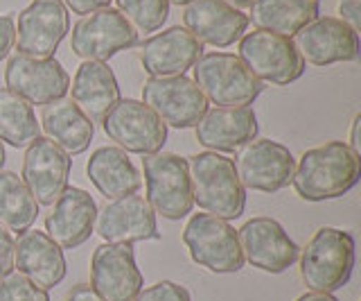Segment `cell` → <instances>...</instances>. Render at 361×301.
<instances>
[{
	"instance_id": "1",
	"label": "cell",
	"mask_w": 361,
	"mask_h": 301,
	"mask_svg": "<svg viewBox=\"0 0 361 301\" xmlns=\"http://www.w3.org/2000/svg\"><path fill=\"white\" fill-rule=\"evenodd\" d=\"M361 159L343 141H327L325 145L302 152L291 184L300 199L325 202L348 195L359 184Z\"/></svg>"
},
{
	"instance_id": "2",
	"label": "cell",
	"mask_w": 361,
	"mask_h": 301,
	"mask_svg": "<svg viewBox=\"0 0 361 301\" xmlns=\"http://www.w3.org/2000/svg\"><path fill=\"white\" fill-rule=\"evenodd\" d=\"M192 199L206 213L221 220H237L246 206V188L235 172L233 159L219 152H199L188 159Z\"/></svg>"
},
{
	"instance_id": "3",
	"label": "cell",
	"mask_w": 361,
	"mask_h": 301,
	"mask_svg": "<svg viewBox=\"0 0 361 301\" xmlns=\"http://www.w3.org/2000/svg\"><path fill=\"white\" fill-rule=\"evenodd\" d=\"M355 270V238L336 227H321L300 252V278L312 293L332 295Z\"/></svg>"
},
{
	"instance_id": "4",
	"label": "cell",
	"mask_w": 361,
	"mask_h": 301,
	"mask_svg": "<svg viewBox=\"0 0 361 301\" xmlns=\"http://www.w3.org/2000/svg\"><path fill=\"white\" fill-rule=\"evenodd\" d=\"M192 71V82L199 86L208 102L217 107H248L264 88L244 61L231 52L201 54Z\"/></svg>"
},
{
	"instance_id": "5",
	"label": "cell",
	"mask_w": 361,
	"mask_h": 301,
	"mask_svg": "<svg viewBox=\"0 0 361 301\" xmlns=\"http://www.w3.org/2000/svg\"><path fill=\"white\" fill-rule=\"evenodd\" d=\"M142 172L147 204L154 213L163 216L165 220H180L190 213L195 199H192L188 159L172 152L145 154Z\"/></svg>"
},
{
	"instance_id": "6",
	"label": "cell",
	"mask_w": 361,
	"mask_h": 301,
	"mask_svg": "<svg viewBox=\"0 0 361 301\" xmlns=\"http://www.w3.org/2000/svg\"><path fill=\"white\" fill-rule=\"evenodd\" d=\"M183 244L192 261L214 274H235L244 267L237 231L228 220L195 213L183 229Z\"/></svg>"
},
{
	"instance_id": "7",
	"label": "cell",
	"mask_w": 361,
	"mask_h": 301,
	"mask_svg": "<svg viewBox=\"0 0 361 301\" xmlns=\"http://www.w3.org/2000/svg\"><path fill=\"white\" fill-rule=\"evenodd\" d=\"M237 57L259 82L274 86H287L300 80L305 73V61L298 48L293 46V41L267 30L246 32L240 39Z\"/></svg>"
},
{
	"instance_id": "8",
	"label": "cell",
	"mask_w": 361,
	"mask_h": 301,
	"mask_svg": "<svg viewBox=\"0 0 361 301\" xmlns=\"http://www.w3.org/2000/svg\"><path fill=\"white\" fill-rule=\"evenodd\" d=\"M235 172L248 191L278 193L291 184L296 159L282 143L269 138H253L235 154Z\"/></svg>"
},
{
	"instance_id": "9",
	"label": "cell",
	"mask_w": 361,
	"mask_h": 301,
	"mask_svg": "<svg viewBox=\"0 0 361 301\" xmlns=\"http://www.w3.org/2000/svg\"><path fill=\"white\" fill-rule=\"evenodd\" d=\"M104 134L120 145V150L133 154L161 152L167 141V125L140 100H118L102 118Z\"/></svg>"
},
{
	"instance_id": "10",
	"label": "cell",
	"mask_w": 361,
	"mask_h": 301,
	"mask_svg": "<svg viewBox=\"0 0 361 301\" xmlns=\"http://www.w3.org/2000/svg\"><path fill=\"white\" fill-rule=\"evenodd\" d=\"M135 43H138V32L113 7L82 16L75 23L71 37L73 52L84 61H106Z\"/></svg>"
},
{
	"instance_id": "11",
	"label": "cell",
	"mask_w": 361,
	"mask_h": 301,
	"mask_svg": "<svg viewBox=\"0 0 361 301\" xmlns=\"http://www.w3.org/2000/svg\"><path fill=\"white\" fill-rule=\"evenodd\" d=\"M142 102L165 125L176 129L195 127L208 111V100L185 75L149 77L142 86Z\"/></svg>"
},
{
	"instance_id": "12",
	"label": "cell",
	"mask_w": 361,
	"mask_h": 301,
	"mask_svg": "<svg viewBox=\"0 0 361 301\" xmlns=\"http://www.w3.org/2000/svg\"><path fill=\"white\" fill-rule=\"evenodd\" d=\"M68 32L71 16L63 0H32L18 14L14 46L30 57H54Z\"/></svg>"
},
{
	"instance_id": "13",
	"label": "cell",
	"mask_w": 361,
	"mask_h": 301,
	"mask_svg": "<svg viewBox=\"0 0 361 301\" xmlns=\"http://www.w3.org/2000/svg\"><path fill=\"white\" fill-rule=\"evenodd\" d=\"M5 84L30 105H50L66 98L71 88V77L54 57H30L11 54L5 69Z\"/></svg>"
},
{
	"instance_id": "14",
	"label": "cell",
	"mask_w": 361,
	"mask_h": 301,
	"mask_svg": "<svg viewBox=\"0 0 361 301\" xmlns=\"http://www.w3.org/2000/svg\"><path fill=\"white\" fill-rule=\"evenodd\" d=\"M244 263L269 274H282L298 261V244L274 218H253L237 229Z\"/></svg>"
},
{
	"instance_id": "15",
	"label": "cell",
	"mask_w": 361,
	"mask_h": 301,
	"mask_svg": "<svg viewBox=\"0 0 361 301\" xmlns=\"http://www.w3.org/2000/svg\"><path fill=\"white\" fill-rule=\"evenodd\" d=\"M71 165V157L50 138L39 136L27 145L20 177L39 206H52L66 191Z\"/></svg>"
},
{
	"instance_id": "16",
	"label": "cell",
	"mask_w": 361,
	"mask_h": 301,
	"mask_svg": "<svg viewBox=\"0 0 361 301\" xmlns=\"http://www.w3.org/2000/svg\"><path fill=\"white\" fill-rule=\"evenodd\" d=\"M291 41L298 48L302 61L321 69L341 61H355L359 57V32L334 16H319L296 32Z\"/></svg>"
},
{
	"instance_id": "17",
	"label": "cell",
	"mask_w": 361,
	"mask_h": 301,
	"mask_svg": "<svg viewBox=\"0 0 361 301\" xmlns=\"http://www.w3.org/2000/svg\"><path fill=\"white\" fill-rule=\"evenodd\" d=\"M93 231L109 244H133L161 238L156 213L140 195H124L106 202L104 208H97Z\"/></svg>"
},
{
	"instance_id": "18",
	"label": "cell",
	"mask_w": 361,
	"mask_h": 301,
	"mask_svg": "<svg viewBox=\"0 0 361 301\" xmlns=\"http://www.w3.org/2000/svg\"><path fill=\"white\" fill-rule=\"evenodd\" d=\"M90 288L104 301H133L142 290V272L131 244H99L90 259Z\"/></svg>"
},
{
	"instance_id": "19",
	"label": "cell",
	"mask_w": 361,
	"mask_h": 301,
	"mask_svg": "<svg viewBox=\"0 0 361 301\" xmlns=\"http://www.w3.org/2000/svg\"><path fill=\"white\" fill-rule=\"evenodd\" d=\"M183 25L201 46L228 48L244 37L248 16L226 0H192L183 9Z\"/></svg>"
},
{
	"instance_id": "20",
	"label": "cell",
	"mask_w": 361,
	"mask_h": 301,
	"mask_svg": "<svg viewBox=\"0 0 361 301\" xmlns=\"http://www.w3.org/2000/svg\"><path fill=\"white\" fill-rule=\"evenodd\" d=\"M97 204L84 188L68 186L52 204L50 216L45 218V233L61 249H75L84 244L95 227Z\"/></svg>"
},
{
	"instance_id": "21",
	"label": "cell",
	"mask_w": 361,
	"mask_h": 301,
	"mask_svg": "<svg viewBox=\"0 0 361 301\" xmlns=\"http://www.w3.org/2000/svg\"><path fill=\"white\" fill-rule=\"evenodd\" d=\"M14 267L41 290L59 285L68 272L63 249L39 229L23 231L14 240Z\"/></svg>"
},
{
	"instance_id": "22",
	"label": "cell",
	"mask_w": 361,
	"mask_h": 301,
	"mask_svg": "<svg viewBox=\"0 0 361 301\" xmlns=\"http://www.w3.org/2000/svg\"><path fill=\"white\" fill-rule=\"evenodd\" d=\"M203 54V46L185 28L158 32L140 46V64L149 77L185 75Z\"/></svg>"
},
{
	"instance_id": "23",
	"label": "cell",
	"mask_w": 361,
	"mask_h": 301,
	"mask_svg": "<svg viewBox=\"0 0 361 301\" xmlns=\"http://www.w3.org/2000/svg\"><path fill=\"white\" fill-rule=\"evenodd\" d=\"M257 129V116L251 107H214L195 125V136L208 152H235L251 143Z\"/></svg>"
},
{
	"instance_id": "24",
	"label": "cell",
	"mask_w": 361,
	"mask_h": 301,
	"mask_svg": "<svg viewBox=\"0 0 361 301\" xmlns=\"http://www.w3.org/2000/svg\"><path fill=\"white\" fill-rule=\"evenodd\" d=\"M71 100L90 118V122H102L109 111L120 100V86L104 61H84L73 77Z\"/></svg>"
},
{
	"instance_id": "25",
	"label": "cell",
	"mask_w": 361,
	"mask_h": 301,
	"mask_svg": "<svg viewBox=\"0 0 361 301\" xmlns=\"http://www.w3.org/2000/svg\"><path fill=\"white\" fill-rule=\"evenodd\" d=\"M39 125L45 131V138L59 145L68 157H77V154L86 152L95 134L90 118L71 98H59L54 102L45 105Z\"/></svg>"
},
{
	"instance_id": "26",
	"label": "cell",
	"mask_w": 361,
	"mask_h": 301,
	"mask_svg": "<svg viewBox=\"0 0 361 301\" xmlns=\"http://www.w3.org/2000/svg\"><path fill=\"white\" fill-rule=\"evenodd\" d=\"M88 179L106 199H118L124 195H135L140 188V175L135 165L120 148H97L86 163Z\"/></svg>"
},
{
	"instance_id": "27",
	"label": "cell",
	"mask_w": 361,
	"mask_h": 301,
	"mask_svg": "<svg viewBox=\"0 0 361 301\" xmlns=\"http://www.w3.org/2000/svg\"><path fill=\"white\" fill-rule=\"evenodd\" d=\"M248 23L253 20L257 30L293 37L305 25L319 18V0H253Z\"/></svg>"
},
{
	"instance_id": "28",
	"label": "cell",
	"mask_w": 361,
	"mask_h": 301,
	"mask_svg": "<svg viewBox=\"0 0 361 301\" xmlns=\"http://www.w3.org/2000/svg\"><path fill=\"white\" fill-rule=\"evenodd\" d=\"M41 136V125L30 102L9 88H0V141L11 148H27Z\"/></svg>"
},
{
	"instance_id": "29",
	"label": "cell",
	"mask_w": 361,
	"mask_h": 301,
	"mask_svg": "<svg viewBox=\"0 0 361 301\" xmlns=\"http://www.w3.org/2000/svg\"><path fill=\"white\" fill-rule=\"evenodd\" d=\"M39 216V204L18 175L0 170V225L9 231H27Z\"/></svg>"
},
{
	"instance_id": "30",
	"label": "cell",
	"mask_w": 361,
	"mask_h": 301,
	"mask_svg": "<svg viewBox=\"0 0 361 301\" xmlns=\"http://www.w3.org/2000/svg\"><path fill=\"white\" fill-rule=\"evenodd\" d=\"M118 12L135 32H156L169 16L167 0H116Z\"/></svg>"
},
{
	"instance_id": "31",
	"label": "cell",
	"mask_w": 361,
	"mask_h": 301,
	"mask_svg": "<svg viewBox=\"0 0 361 301\" xmlns=\"http://www.w3.org/2000/svg\"><path fill=\"white\" fill-rule=\"evenodd\" d=\"M0 301H50L48 290L34 285L18 272L0 276Z\"/></svg>"
},
{
	"instance_id": "32",
	"label": "cell",
	"mask_w": 361,
	"mask_h": 301,
	"mask_svg": "<svg viewBox=\"0 0 361 301\" xmlns=\"http://www.w3.org/2000/svg\"><path fill=\"white\" fill-rule=\"evenodd\" d=\"M133 301H192V297L183 285L174 281H158L140 290Z\"/></svg>"
},
{
	"instance_id": "33",
	"label": "cell",
	"mask_w": 361,
	"mask_h": 301,
	"mask_svg": "<svg viewBox=\"0 0 361 301\" xmlns=\"http://www.w3.org/2000/svg\"><path fill=\"white\" fill-rule=\"evenodd\" d=\"M14 267V236L7 227L0 225V276H5Z\"/></svg>"
},
{
	"instance_id": "34",
	"label": "cell",
	"mask_w": 361,
	"mask_h": 301,
	"mask_svg": "<svg viewBox=\"0 0 361 301\" xmlns=\"http://www.w3.org/2000/svg\"><path fill=\"white\" fill-rule=\"evenodd\" d=\"M338 14H341V20H345V23L355 32H359V28H361V0H338Z\"/></svg>"
},
{
	"instance_id": "35",
	"label": "cell",
	"mask_w": 361,
	"mask_h": 301,
	"mask_svg": "<svg viewBox=\"0 0 361 301\" xmlns=\"http://www.w3.org/2000/svg\"><path fill=\"white\" fill-rule=\"evenodd\" d=\"M14 32H16L14 18L0 16V59H5L9 50L14 48Z\"/></svg>"
},
{
	"instance_id": "36",
	"label": "cell",
	"mask_w": 361,
	"mask_h": 301,
	"mask_svg": "<svg viewBox=\"0 0 361 301\" xmlns=\"http://www.w3.org/2000/svg\"><path fill=\"white\" fill-rule=\"evenodd\" d=\"M113 0H63V5L68 9H73L75 14H90V12H97V9H104L111 7Z\"/></svg>"
},
{
	"instance_id": "37",
	"label": "cell",
	"mask_w": 361,
	"mask_h": 301,
	"mask_svg": "<svg viewBox=\"0 0 361 301\" xmlns=\"http://www.w3.org/2000/svg\"><path fill=\"white\" fill-rule=\"evenodd\" d=\"M66 301H104L90 285H75L66 295Z\"/></svg>"
},
{
	"instance_id": "38",
	"label": "cell",
	"mask_w": 361,
	"mask_h": 301,
	"mask_svg": "<svg viewBox=\"0 0 361 301\" xmlns=\"http://www.w3.org/2000/svg\"><path fill=\"white\" fill-rule=\"evenodd\" d=\"M359 127H361V114H357L353 118V127H350V143H348V148L357 152L359 157H361V138H359Z\"/></svg>"
},
{
	"instance_id": "39",
	"label": "cell",
	"mask_w": 361,
	"mask_h": 301,
	"mask_svg": "<svg viewBox=\"0 0 361 301\" xmlns=\"http://www.w3.org/2000/svg\"><path fill=\"white\" fill-rule=\"evenodd\" d=\"M296 301H336V297L327 293H305Z\"/></svg>"
},
{
	"instance_id": "40",
	"label": "cell",
	"mask_w": 361,
	"mask_h": 301,
	"mask_svg": "<svg viewBox=\"0 0 361 301\" xmlns=\"http://www.w3.org/2000/svg\"><path fill=\"white\" fill-rule=\"evenodd\" d=\"M226 3L233 5V7H237V9H242V7H251L253 0H226Z\"/></svg>"
},
{
	"instance_id": "41",
	"label": "cell",
	"mask_w": 361,
	"mask_h": 301,
	"mask_svg": "<svg viewBox=\"0 0 361 301\" xmlns=\"http://www.w3.org/2000/svg\"><path fill=\"white\" fill-rule=\"evenodd\" d=\"M3 165H5V145L0 141V170H3Z\"/></svg>"
},
{
	"instance_id": "42",
	"label": "cell",
	"mask_w": 361,
	"mask_h": 301,
	"mask_svg": "<svg viewBox=\"0 0 361 301\" xmlns=\"http://www.w3.org/2000/svg\"><path fill=\"white\" fill-rule=\"evenodd\" d=\"M167 3H174V5H190L192 0H167Z\"/></svg>"
}]
</instances>
